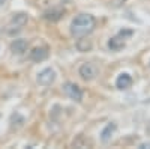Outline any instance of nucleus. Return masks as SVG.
I'll list each match as a JSON object with an SVG mask.
<instances>
[{
    "instance_id": "nucleus-5",
    "label": "nucleus",
    "mask_w": 150,
    "mask_h": 149,
    "mask_svg": "<svg viewBox=\"0 0 150 149\" xmlns=\"http://www.w3.org/2000/svg\"><path fill=\"white\" fill-rule=\"evenodd\" d=\"M57 78V74L53 68H44L39 74L36 76V83L42 86V88H48V86H51Z\"/></svg>"
},
{
    "instance_id": "nucleus-6",
    "label": "nucleus",
    "mask_w": 150,
    "mask_h": 149,
    "mask_svg": "<svg viewBox=\"0 0 150 149\" xmlns=\"http://www.w3.org/2000/svg\"><path fill=\"white\" fill-rule=\"evenodd\" d=\"M48 56H50V48L47 45H38L29 53V59L35 63H41V62L47 60Z\"/></svg>"
},
{
    "instance_id": "nucleus-14",
    "label": "nucleus",
    "mask_w": 150,
    "mask_h": 149,
    "mask_svg": "<svg viewBox=\"0 0 150 149\" xmlns=\"http://www.w3.org/2000/svg\"><path fill=\"white\" fill-rule=\"evenodd\" d=\"M87 145H90V143L87 142V139L84 137V135H78V137L74 139V142H72L74 148H87Z\"/></svg>"
},
{
    "instance_id": "nucleus-1",
    "label": "nucleus",
    "mask_w": 150,
    "mask_h": 149,
    "mask_svg": "<svg viewBox=\"0 0 150 149\" xmlns=\"http://www.w3.org/2000/svg\"><path fill=\"white\" fill-rule=\"evenodd\" d=\"M96 27V18L92 14L81 12L71 23V33L74 36H86Z\"/></svg>"
},
{
    "instance_id": "nucleus-16",
    "label": "nucleus",
    "mask_w": 150,
    "mask_h": 149,
    "mask_svg": "<svg viewBox=\"0 0 150 149\" xmlns=\"http://www.w3.org/2000/svg\"><path fill=\"white\" fill-rule=\"evenodd\" d=\"M146 134L150 135V120L147 122V125H146Z\"/></svg>"
},
{
    "instance_id": "nucleus-7",
    "label": "nucleus",
    "mask_w": 150,
    "mask_h": 149,
    "mask_svg": "<svg viewBox=\"0 0 150 149\" xmlns=\"http://www.w3.org/2000/svg\"><path fill=\"white\" fill-rule=\"evenodd\" d=\"M9 50L14 56H23V54H26V51L29 50V41L23 39V38L14 39L9 45Z\"/></svg>"
},
{
    "instance_id": "nucleus-3",
    "label": "nucleus",
    "mask_w": 150,
    "mask_h": 149,
    "mask_svg": "<svg viewBox=\"0 0 150 149\" xmlns=\"http://www.w3.org/2000/svg\"><path fill=\"white\" fill-rule=\"evenodd\" d=\"M62 89H63L65 95H66L68 98H71L72 101H75V103H81V101H83L84 92H83V89L80 88L77 83H74V81H66L63 86H62Z\"/></svg>"
},
{
    "instance_id": "nucleus-15",
    "label": "nucleus",
    "mask_w": 150,
    "mask_h": 149,
    "mask_svg": "<svg viewBox=\"0 0 150 149\" xmlns=\"http://www.w3.org/2000/svg\"><path fill=\"white\" fill-rule=\"evenodd\" d=\"M138 148H140V149H150V140H149V142H143Z\"/></svg>"
},
{
    "instance_id": "nucleus-4",
    "label": "nucleus",
    "mask_w": 150,
    "mask_h": 149,
    "mask_svg": "<svg viewBox=\"0 0 150 149\" xmlns=\"http://www.w3.org/2000/svg\"><path fill=\"white\" fill-rule=\"evenodd\" d=\"M27 21H29V15L26 12H17V14H14L8 24V33H14V32L21 30L27 24Z\"/></svg>"
},
{
    "instance_id": "nucleus-9",
    "label": "nucleus",
    "mask_w": 150,
    "mask_h": 149,
    "mask_svg": "<svg viewBox=\"0 0 150 149\" xmlns=\"http://www.w3.org/2000/svg\"><path fill=\"white\" fill-rule=\"evenodd\" d=\"M132 83H134V78L129 72H122L117 76L116 78V88L119 91H128L129 88H132Z\"/></svg>"
},
{
    "instance_id": "nucleus-18",
    "label": "nucleus",
    "mask_w": 150,
    "mask_h": 149,
    "mask_svg": "<svg viewBox=\"0 0 150 149\" xmlns=\"http://www.w3.org/2000/svg\"><path fill=\"white\" fill-rule=\"evenodd\" d=\"M149 66H150V62H149Z\"/></svg>"
},
{
    "instance_id": "nucleus-13",
    "label": "nucleus",
    "mask_w": 150,
    "mask_h": 149,
    "mask_svg": "<svg viewBox=\"0 0 150 149\" xmlns=\"http://www.w3.org/2000/svg\"><path fill=\"white\" fill-rule=\"evenodd\" d=\"M78 38L80 39H77V42H75V48H77L80 53H87L93 48V42H92V39L87 38V35L86 36H78Z\"/></svg>"
},
{
    "instance_id": "nucleus-2",
    "label": "nucleus",
    "mask_w": 150,
    "mask_h": 149,
    "mask_svg": "<svg viewBox=\"0 0 150 149\" xmlns=\"http://www.w3.org/2000/svg\"><path fill=\"white\" fill-rule=\"evenodd\" d=\"M78 76L84 81H93L99 76V68L93 62H84L78 68Z\"/></svg>"
},
{
    "instance_id": "nucleus-11",
    "label": "nucleus",
    "mask_w": 150,
    "mask_h": 149,
    "mask_svg": "<svg viewBox=\"0 0 150 149\" xmlns=\"http://www.w3.org/2000/svg\"><path fill=\"white\" fill-rule=\"evenodd\" d=\"M116 131H117V123L116 122H108L107 125L102 128V131H101V142L104 145L110 143L111 139H112V135L116 134Z\"/></svg>"
},
{
    "instance_id": "nucleus-10",
    "label": "nucleus",
    "mask_w": 150,
    "mask_h": 149,
    "mask_svg": "<svg viewBox=\"0 0 150 149\" xmlns=\"http://www.w3.org/2000/svg\"><path fill=\"white\" fill-rule=\"evenodd\" d=\"M107 47H108V50H111V51H120V50H123L125 47H126V38H123L120 33H117V35L111 36V38L108 39Z\"/></svg>"
},
{
    "instance_id": "nucleus-17",
    "label": "nucleus",
    "mask_w": 150,
    "mask_h": 149,
    "mask_svg": "<svg viewBox=\"0 0 150 149\" xmlns=\"http://www.w3.org/2000/svg\"><path fill=\"white\" fill-rule=\"evenodd\" d=\"M6 2H8V0H0V8H2V6H3Z\"/></svg>"
},
{
    "instance_id": "nucleus-8",
    "label": "nucleus",
    "mask_w": 150,
    "mask_h": 149,
    "mask_svg": "<svg viewBox=\"0 0 150 149\" xmlns=\"http://www.w3.org/2000/svg\"><path fill=\"white\" fill-rule=\"evenodd\" d=\"M65 14H66V11L63 8H51V9H47L44 12L42 18L50 21V23H57L65 17Z\"/></svg>"
},
{
    "instance_id": "nucleus-12",
    "label": "nucleus",
    "mask_w": 150,
    "mask_h": 149,
    "mask_svg": "<svg viewBox=\"0 0 150 149\" xmlns=\"http://www.w3.org/2000/svg\"><path fill=\"white\" fill-rule=\"evenodd\" d=\"M24 123H26V118H24L21 113H18V111H15V113L11 115V119H9V127L12 131H20Z\"/></svg>"
}]
</instances>
